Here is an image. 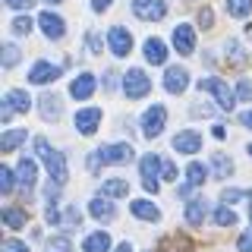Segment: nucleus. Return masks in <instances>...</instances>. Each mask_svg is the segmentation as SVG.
<instances>
[{
	"label": "nucleus",
	"instance_id": "c756f323",
	"mask_svg": "<svg viewBox=\"0 0 252 252\" xmlns=\"http://www.w3.org/2000/svg\"><path fill=\"white\" fill-rule=\"evenodd\" d=\"M16 183H19V180L13 177V170H10V167H0V192L10 195L13 189H16Z\"/></svg>",
	"mask_w": 252,
	"mask_h": 252
},
{
	"label": "nucleus",
	"instance_id": "603ef678",
	"mask_svg": "<svg viewBox=\"0 0 252 252\" xmlns=\"http://www.w3.org/2000/svg\"><path fill=\"white\" fill-rule=\"evenodd\" d=\"M114 252H132V246H129V243H120V246H117Z\"/></svg>",
	"mask_w": 252,
	"mask_h": 252
},
{
	"label": "nucleus",
	"instance_id": "f03ea898",
	"mask_svg": "<svg viewBox=\"0 0 252 252\" xmlns=\"http://www.w3.org/2000/svg\"><path fill=\"white\" fill-rule=\"evenodd\" d=\"M199 89L215 94V98H218V104L224 107V110H233V104H236V92H230V85H227L224 79H215V76L199 79Z\"/></svg>",
	"mask_w": 252,
	"mask_h": 252
},
{
	"label": "nucleus",
	"instance_id": "9b49d317",
	"mask_svg": "<svg viewBox=\"0 0 252 252\" xmlns=\"http://www.w3.org/2000/svg\"><path fill=\"white\" fill-rule=\"evenodd\" d=\"M60 76V66H54V63H47V60H38L35 66L29 69V82L32 85H47L51 79H57Z\"/></svg>",
	"mask_w": 252,
	"mask_h": 252
},
{
	"label": "nucleus",
	"instance_id": "ddd939ff",
	"mask_svg": "<svg viewBox=\"0 0 252 252\" xmlns=\"http://www.w3.org/2000/svg\"><path fill=\"white\" fill-rule=\"evenodd\" d=\"M98 123H101V107H85V110L76 114V129L82 132V136H92V132L98 129Z\"/></svg>",
	"mask_w": 252,
	"mask_h": 252
},
{
	"label": "nucleus",
	"instance_id": "f8f14e48",
	"mask_svg": "<svg viewBox=\"0 0 252 252\" xmlns=\"http://www.w3.org/2000/svg\"><path fill=\"white\" fill-rule=\"evenodd\" d=\"M186 85H189L186 69L183 66H167V73H164V89L170 94H180V92H186Z\"/></svg>",
	"mask_w": 252,
	"mask_h": 252
},
{
	"label": "nucleus",
	"instance_id": "dca6fc26",
	"mask_svg": "<svg viewBox=\"0 0 252 252\" xmlns=\"http://www.w3.org/2000/svg\"><path fill=\"white\" fill-rule=\"evenodd\" d=\"M92 92H94V76L92 73H79L73 82H69V94L73 98H92Z\"/></svg>",
	"mask_w": 252,
	"mask_h": 252
},
{
	"label": "nucleus",
	"instance_id": "20e7f679",
	"mask_svg": "<svg viewBox=\"0 0 252 252\" xmlns=\"http://www.w3.org/2000/svg\"><path fill=\"white\" fill-rule=\"evenodd\" d=\"M139 170H142V183H145V189L148 192H158V173H164L161 155H145L139 161Z\"/></svg>",
	"mask_w": 252,
	"mask_h": 252
},
{
	"label": "nucleus",
	"instance_id": "b1692460",
	"mask_svg": "<svg viewBox=\"0 0 252 252\" xmlns=\"http://www.w3.org/2000/svg\"><path fill=\"white\" fill-rule=\"evenodd\" d=\"M186 224L189 227H202L205 224V202L202 199H192L186 205Z\"/></svg>",
	"mask_w": 252,
	"mask_h": 252
},
{
	"label": "nucleus",
	"instance_id": "864d4df0",
	"mask_svg": "<svg viewBox=\"0 0 252 252\" xmlns=\"http://www.w3.org/2000/svg\"><path fill=\"white\" fill-rule=\"evenodd\" d=\"M249 202H252V199H249ZM249 220H252V205H249Z\"/></svg>",
	"mask_w": 252,
	"mask_h": 252
},
{
	"label": "nucleus",
	"instance_id": "2eb2a0df",
	"mask_svg": "<svg viewBox=\"0 0 252 252\" xmlns=\"http://www.w3.org/2000/svg\"><path fill=\"white\" fill-rule=\"evenodd\" d=\"M16 177H19V186L32 192V189H35V180H38V167H35V161H32V158H22L19 167H16Z\"/></svg>",
	"mask_w": 252,
	"mask_h": 252
},
{
	"label": "nucleus",
	"instance_id": "ea45409f",
	"mask_svg": "<svg viewBox=\"0 0 252 252\" xmlns=\"http://www.w3.org/2000/svg\"><path fill=\"white\" fill-rule=\"evenodd\" d=\"M6 6H10V10H29L32 3H35V0H3Z\"/></svg>",
	"mask_w": 252,
	"mask_h": 252
},
{
	"label": "nucleus",
	"instance_id": "c9c22d12",
	"mask_svg": "<svg viewBox=\"0 0 252 252\" xmlns=\"http://www.w3.org/2000/svg\"><path fill=\"white\" fill-rule=\"evenodd\" d=\"M236 98H243V101H249V98H252V85H249V79H240V85H236Z\"/></svg>",
	"mask_w": 252,
	"mask_h": 252
},
{
	"label": "nucleus",
	"instance_id": "e433bc0d",
	"mask_svg": "<svg viewBox=\"0 0 252 252\" xmlns=\"http://www.w3.org/2000/svg\"><path fill=\"white\" fill-rule=\"evenodd\" d=\"M3 252H29V246L22 240H3Z\"/></svg>",
	"mask_w": 252,
	"mask_h": 252
},
{
	"label": "nucleus",
	"instance_id": "4be33fe9",
	"mask_svg": "<svg viewBox=\"0 0 252 252\" xmlns=\"http://www.w3.org/2000/svg\"><path fill=\"white\" fill-rule=\"evenodd\" d=\"M38 104H41V117H44V120H57V117H60V98H57V94L44 92Z\"/></svg>",
	"mask_w": 252,
	"mask_h": 252
},
{
	"label": "nucleus",
	"instance_id": "f3484780",
	"mask_svg": "<svg viewBox=\"0 0 252 252\" xmlns=\"http://www.w3.org/2000/svg\"><path fill=\"white\" fill-rule=\"evenodd\" d=\"M145 60L155 63V66H161V63L167 60V44H164L161 38H148L145 41Z\"/></svg>",
	"mask_w": 252,
	"mask_h": 252
},
{
	"label": "nucleus",
	"instance_id": "6e6d98bb",
	"mask_svg": "<svg viewBox=\"0 0 252 252\" xmlns=\"http://www.w3.org/2000/svg\"><path fill=\"white\" fill-rule=\"evenodd\" d=\"M249 158H252V145H249Z\"/></svg>",
	"mask_w": 252,
	"mask_h": 252
},
{
	"label": "nucleus",
	"instance_id": "72a5a7b5",
	"mask_svg": "<svg viewBox=\"0 0 252 252\" xmlns=\"http://www.w3.org/2000/svg\"><path fill=\"white\" fill-rule=\"evenodd\" d=\"M32 26H35L32 16H16V19H13V32H19V35H29Z\"/></svg>",
	"mask_w": 252,
	"mask_h": 252
},
{
	"label": "nucleus",
	"instance_id": "cd10ccee",
	"mask_svg": "<svg viewBox=\"0 0 252 252\" xmlns=\"http://www.w3.org/2000/svg\"><path fill=\"white\" fill-rule=\"evenodd\" d=\"M211 164H215V173H218L220 180H227V177L233 173V161H230L227 155H220V152H218L215 158H211Z\"/></svg>",
	"mask_w": 252,
	"mask_h": 252
},
{
	"label": "nucleus",
	"instance_id": "473e14b6",
	"mask_svg": "<svg viewBox=\"0 0 252 252\" xmlns=\"http://www.w3.org/2000/svg\"><path fill=\"white\" fill-rule=\"evenodd\" d=\"M215 220H218L220 227H233V224H236V215H233L230 208H218V211H215Z\"/></svg>",
	"mask_w": 252,
	"mask_h": 252
},
{
	"label": "nucleus",
	"instance_id": "0eeeda50",
	"mask_svg": "<svg viewBox=\"0 0 252 252\" xmlns=\"http://www.w3.org/2000/svg\"><path fill=\"white\" fill-rule=\"evenodd\" d=\"M107 44H110V54L114 57H129V51H132V35L126 29L120 26H114L107 32Z\"/></svg>",
	"mask_w": 252,
	"mask_h": 252
},
{
	"label": "nucleus",
	"instance_id": "6e6552de",
	"mask_svg": "<svg viewBox=\"0 0 252 252\" xmlns=\"http://www.w3.org/2000/svg\"><path fill=\"white\" fill-rule=\"evenodd\" d=\"M38 26L44 29V35L51 38V41H60V38L66 35V22H63V19H60L57 13H51V10L38 16Z\"/></svg>",
	"mask_w": 252,
	"mask_h": 252
},
{
	"label": "nucleus",
	"instance_id": "c85d7f7f",
	"mask_svg": "<svg viewBox=\"0 0 252 252\" xmlns=\"http://www.w3.org/2000/svg\"><path fill=\"white\" fill-rule=\"evenodd\" d=\"M227 13L236 16V19H243V16L252 13V0H227Z\"/></svg>",
	"mask_w": 252,
	"mask_h": 252
},
{
	"label": "nucleus",
	"instance_id": "3c124183",
	"mask_svg": "<svg viewBox=\"0 0 252 252\" xmlns=\"http://www.w3.org/2000/svg\"><path fill=\"white\" fill-rule=\"evenodd\" d=\"M243 123H246L249 129H252V110H246V114H243Z\"/></svg>",
	"mask_w": 252,
	"mask_h": 252
},
{
	"label": "nucleus",
	"instance_id": "a878e982",
	"mask_svg": "<svg viewBox=\"0 0 252 252\" xmlns=\"http://www.w3.org/2000/svg\"><path fill=\"white\" fill-rule=\"evenodd\" d=\"M26 211H22V208H16V205H13V208H3V224L6 227H10V230H22V227H26Z\"/></svg>",
	"mask_w": 252,
	"mask_h": 252
},
{
	"label": "nucleus",
	"instance_id": "1a4fd4ad",
	"mask_svg": "<svg viewBox=\"0 0 252 252\" xmlns=\"http://www.w3.org/2000/svg\"><path fill=\"white\" fill-rule=\"evenodd\" d=\"M98 152H101V161L104 164H126L132 158V145L129 142H117V145H104Z\"/></svg>",
	"mask_w": 252,
	"mask_h": 252
},
{
	"label": "nucleus",
	"instance_id": "09e8293b",
	"mask_svg": "<svg viewBox=\"0 0 252 252\" xmlns=\"http://www.w3.org/2000/svg\"><path fill=\"white\" fill-rule=\"evenodd\" d=\"M44 218L51 220V224H60V211L54 208V205H51V208H47V215H44Z\"/></svg>",
	"mask_w": 252,
	"mask_h": 252
},
{
	"label": "nucleus",
	"instance_id": "f257e3e1",
	"mask_svg": "<svg viewBox=\"0 0 252 252\" xmlns=\"http://www.w3.org/2000/svg\"><path fill=\"white\" fill-rule=\"evenodd\" d=\"M35 152H38V158L44 161L47 173H51V183H57V186L66 183V158H63L60 152H54V148H51V142L41 139V136L35 139Z\"/></svg>",
	"mask_w": 252,
	"mask_h": 252
},
{
	"label": "nucleus",
	"instance_id": "4468645a",
	"mask_svg": "<svg viewBox=\"0 0 252 252\" xmlns=\"http://www.w3.org/2000/svg\"><path fill=\"white\" fill-rule=\"evenodd\" d=\"M173 47H177L180 54H192V47H195V35H192V26H186V22H180V26L173 29Z\"/></svg>",
	"mask_w": 252,
	"mask_h": 252
},
{
	"label": "nucleus",
	"instance_id": "7c9ffc66",
	"mask_svg": "<svg viewBox=\"0 0 252 252\" xmlns=\"http://www.w3.org/2000/svg\"><path fill=\"white\" fill-rule=\"evenodd\" d=\"M0 60H3L6 69L16 66V63H19V47H16L13 41H6V44H3V54H0Z\"/></svg>",
	"mask_w": 252,
	"mask_h": 252
},
{
	"label": "nucleus",
	"instance_id": "c03bdc74",
	"mask_svg": "<svg viewBox=\"0 0 252 252\" xmlns=\"http://www.w3.org/2000/svg\"><path fill=\"white\" fill-rule=\"evenodd\" d=\"M110 3H114V0H92V10H94V13H104Z\"/></svg>",
	"mask_w": 252,
	"mask_h": 252
},
{
	"label": "nucleus",
	"instance_id": "8fccbe9b",
	"mask_svg": "<svg viewBox=\"0 0 252 252\" xmlns=\"http://www.w3.org/2000/svg\"><path fill=\"white\" fill-rule=\"evenodd\" d=\"M211 132H215V139H227V126H220V123H218Z\"/></svg>",
	"mask_w": 252,
	"mask_h": 252
},
{
	"label": "nucleus",
	"instance_id": "412c9836",
	"mask_svg": "<svg viewBox=\"0 0 252 252\" xmlns=\"http://www.w3.org/2000/svg\"><path fill=\"white\" fill-rule=\"evenodd\" d=\"M89 211H92V218H98V220H114V215H117L114 205H110L107 199H101V195L89 202Z\"/></svg>",
	"mask_w": 252,
	"mask_h": 252
},
{
	"label": "nucleus",
	"instance_id": "393cba45",
	"mask_svg": "<svg viewBox=\"0 0 252 252\" xmlns=\"http://www.w3.org/2000/svg\"><path fill=\"white\" fill-rule=\"evenodd\" d=\"M29 136V129H6L3 132V142H0V148H3V155H10L16 145H22Z\"/></svg>",
	"mask_w": 252,
	"mask_h": 252
},
{
	"label": "nucleus",
	"instance_id": "aec40b11",
	"mask_svg": "<svg viewBox=\"0 0 252 252\" xmlns=\"http://www.w3.org/2000/svg\"><path fill=\"white\" fill-rule=\"evenodd\" d=\"M129 211H132L136 218H142V220H158V218H161V211H158L148 199H136V202L129 205Z\"/></svg>",
	"mask_w": 252,
	"mask_h": 252
},
{
	"label": "nucleus",
	"instance_id": "37998d69",
	"mask_svg": "<svg viewBox=\"0 0 252 252\" xmlns=\"http://www.w3.org/2000/svg\"><path fill=\"white\" fill-rule=\"evenodd\" d=\"M66 224H82V215H79V208H69V211H66Z\"/></svg>",
	"mask_w": 252,
	"mask_h": 252
},
{
	"label": "nucleus",
	"instance_id": "58836bf2",
	"mask_svg": "<svg viewBox=\"0 0 252 252\" xmlns=\"http://www.w3.org/2000/svg\"><path fill=\"white\" fill-rule=\"evenodd\" d=\"M211 22H215V13H211L208 6H202V10H199V26L202 29H211Z\"/></svg>",
	"mask_w": 252,
	"mask_h": 252
},
{
	"label": "nucleus",
	"instance_id": "49530a36",
	"mask_svg": "<svg viewBox=\"0 0 252 252\" xmlns=\"http://www.w3.org/2000/svg\"><path fill=\"white\" fill-rule=\"evenodd\" d=\"M101 167V152H92V158H89V170H98Z\"/></svg>",
	"mask_w": 252,
	"mask_h": 252
},
{
	"label": "nucleus",
	"instance_id": "4c0bfd02",
	"mask_svg": "<svg viewBox=\"0 0 252 252\" xmlns=\"http://www.w3.org/2000/svg\"><path fill=\"white\" fill-rule=\"evenodd\" d=\"M227 60H243V47H240V41H227Z\"/></svg>",
	"mask_w": 252,
	"mask_h": 252
},
{
	"label": "nucleus",
	"instance_id": "5fc2aeb1",
	"mask_svg": "<svg viewBox=\"0 0 252 252\" xmlns=\"http://www.w3.org/2000/svg\"><path fill=\"white\" fill-rule=\"evenodd\" d=\"M44 3H60V0H44Z\"/></svg>",
	"mask_w": 252,
	"mask_h": 252
},
{
	"label": "nucleus",
	"instance_id": "2f4dec72",
	"mask_svg": "<svg viewBox=\"0 0 252 252\" xmlns=\"http://www.w3.org/2000/svg\"><path fill=\"white\" fill-rule=\"evenodd\" d=\"M243 195L252 199V189H224V192H220V202H240Z\"/></svg>",
	"mask_w": 252,
	"mask_h": 252
},
{
	"label": "nucleus",
	"instance_id": "6ab92c4d",
	"mask_svg": "<svg viewBox=\"0 0 252 252\" xmlns=\"http://www.w3.org/2000/svg\"><path fill=\"white\" fill-rule=\"evenodd\" d=\"M82 249H85V252H107V249H110V236H107V230H94V233H89V236H85V243H82Z\"/></svg>",
	"mask_w": 252,
	"mask_h": 252
},
{
	"label": "nucleus",
	"instance_id": "7ed1b4c3",
	"mask_svg": "<svg viewBox=\"0 0 252 252\" xmlns=\"http://www.w3.org/2000/svg\"><path fill=\"white\" fill-rule=\"evenodd\" d=\"M164 123H167V110H164V104H155V107H148L145 114H142V136H148V139L161 136Z\"/></svg>",
	"mask_w": 252,
	"mask_h": 252
},
{
	"label": "nucleus",
	"instance_id": "79ce46f5",
	"mask_svg": "<svg viewBox=\"0 0 252 252\" xmlns=\"http://www.w3.org/2000/svg\"><path fill=\"white\" fill-rule=\"evenodd\" d=\"M236 249H240V252H252V233H243L240 243H236Z\"/></svg>",
	"mask_w": 252,
	"mask_h": 252
},
{
	"label": "nucleus",
	"instance_id": "9d476101",
	"mask_svg": "<svg viewBox=\"0 0 252 252\" xmlns=\"http://www.w3.org/2000/svg\"><path fill=\"white\" fill-rule=\"evenodd\" d=\"M173 148H177L180 155H195L202 148V136L195 129H183V132L173 136Z\"/></svg>",
	"mask_w": 252,
	"mask_h": 252
},
{
	"label": "nucleus",
	"instance_id": "39448f33",
	"mask_svg": "<svg viewBox=\"0 0 252 252\" xmlns=\"http://www.w3.org/2000/svg\"><path fill=\"white\" fill-rule=\"evenodd\" d=\"M132 13L145 22H158L167 16V3L164 0H132Z\"/></svg>",
	"mask_w": 252,
	"mask_h": 252
},
{
	"label": "nucleus",
	"instance_id": "f704fd0d",
	"mask_svg": "<svg viewBox=\"0 0 252 252\" xmlns=\"http://www.w3.org/2000/svg\"><path fill=\"white\" fill-rule=\"evenodd\" d=\"M47 246H51V252H73V243H69L66 236H54Z\"/></svg>",
	"mask_w": 252,
	"mask_h": 252
},
{
	"label": "nucleus",
	"instance_id": "5701e85b",
	"mask_svg": "<svg viewBox=\"0 0 252 252\" xmlns=\"http://www.w3.org/2000/svg\"><path fill=\"white\" fill-rule=\"evenodd\" d=\"M205 177H208V167H205V164L192 161V164L186 167V186H189V189H195V186H205Z\"/></svg>",
	"mask_w": 252,
	"mask_h": 252
},
{
	"label": "nucleus",
	"instance_id": "bb28decb",
	"mask_svg": "<svg viewBox=\"0 0 252 252\" xmlns=\"http://www.w3.org/2000/svg\"><path fill=\"white\" fill-rule=\"evenodd\" d=\"M6 104H10L13 110H16V114H26V110H29V104H32V101H29V94L26 92H22V89H13L10 94H6Z\"/></svg>",
	"mask_w": 252,
	"mask_h": 252
},
{
	"label": "nucleus",
	"instance_id": "a18cd8bd",
	"mask_svg": "<svg viewBox=\"0 0 252 252\" xmlns=\"http://www.w3.org/2000/svg\"><path fill=\"white\" fill-rule=\"evenodd\" d=\"M164 180H177V167L170 161H164Z\"/></svg>",
	"mask_w": 252,
	"mask_h": 252
},
{
	"label": "nucleus",
	"instance_id": "423d86ee",
	"mask_svg": "<svg viewBox=\"0 0 252 252\" xmlns=\"http://www.w3.org/2000/svg\"><path fill=\"white\" fill-rule=\"evenodd\" d=\"M148 89H152V82H148V76L142 73V69H129V73L123 76V92H126V98H145Z\"/></svg>",
	"mask_w": 252,
	"mask_h": 252
},
{
	"label": "nucleus",
	"instance_id": "a211bd4d",
	"mask_svg": "<svg viewBox=\"0 0 252 252\" xmlns=\"http://www.w3.org/2000/svg\"><path fill=\"white\" fill-rule=\"evenodd\" d=\"M129 192V183L123 177H114V180H104L101 183V199H120V195Z\"/></svg>",
	"mask_w": 252,
	"mask_h": 252
},
{
	"label": "nucleus",
	"instance_id": "de8ad7c7",
	"mask_svg": "<svg viewBox=\"0 0 252 252\" xmlns=\"http://www.w3.org/2000/svg\"><path fill=\"white\" fill-rule=\"evenodd\" d=\"M13 114H16V110H13V107H10V104H6V101H3V107H0V120L6 123V120H10Z\"/></svg>",
	"mask_w": 252,
	"mask_h": 252
},
{
	"label": "nucleus",
	"instance_id": "a19ab883",
	"mask_svg": "<svg viewBox=\"0 0 252 252\" xmlns=\"http://www.w3.org/2000/svg\"><path fill=\"white\" fill-rule=\"evenodd\" d=\"M89 47H92V54H101V51H104V47H101L98 32H89Z\"/></svg>",
	"mask_w": 252,
	"mask_h": 252
}]
</instances>
